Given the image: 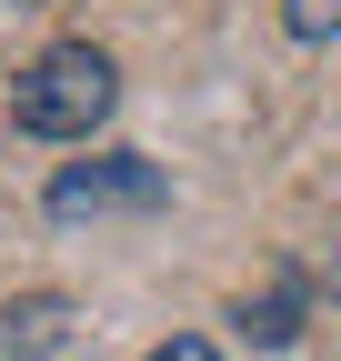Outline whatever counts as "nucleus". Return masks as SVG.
I'll use <instances>...</instances> for the list:
<instances>
[{"mask_svg":"<svg viewBox=\"0 0 341 361\" xmlns=\"http://www.w3.org/2000/svg\"><path fill=\"white\" fill-rule=\"evenodd\" d=\"M170 201V171L141 161V151H101V161H61L51 171V221H80V211H161Z\"/></svg>","mask_w":341,"mask_h":361,"instance_id":"f03ea898","label":"nucleus"},{"mask_svg":"<svg viewBox=\"0 0 341 361\" xmlns=\"http://www.w3.org/2000/svg\"><path fill=\"white\" fill-rule=\"evenodd\" d=\"M70 341V301L61 291H30L0 311V361H40V351H61Z\"/></svg>","mask_w":341,"mask_h":361,"instance_id":"20e7f679","label":"nucleus"},{"mask_svg":"<svg viewBox=\"0 0 341 361\" xmlns=\"http://www.w3.org/2000/svg\"><path fill=\"white\" fill-rule=\"evenodd\" d=\"M141 361H221V341H201V331H170V341H151Z\"/></svg>","mask_w":341,"mask_h":361,"instance_id":"423d86ee","label":"nucleus"},{"mask_svg":"<svg viewBox=\"0 0 341 361\" xmlns=\"http://www.w3.org/2000/svg\"><path fill=\"white\" fill-rule=\"evenodd\" d=\"M111 101H120L111 51H91V40H51V51L11 80V130H30V141H91V130L111 121Z\"/></svg>","mask_w":341,"mask_h":361,"instance_id":"f257e3e1","label":"nucleus"},{"mask_svg":"<svg viewBox=\"0 0 341 361\" xmlns=\"http://www.w3.org/2000/svg\"><path fill=\"white\" fill-rule=\"evenodd\" d=\"M291 40H341V0H281Z\"/></svg>","mask_w":341,"mask_h":361,"instance_id":"39448f33","label":"nucleus"},{"mask_svg":"<svg viewBox=\"0 0 341 361\" xmlns=\"http://www.w3.org/2000/svg\"><path fill=\"white\" fill-rule=\"evenodd\" d=\"M302 311H311V281H302V271H281V281H271L261 301H241L231 322H241V341H261V351H291V341H302Z\"/></svg>","mask_w":341,"mask_h":361,"instance_id":"7ed1b4c3","label":"nucleus"}]
</instances>
